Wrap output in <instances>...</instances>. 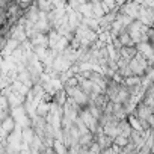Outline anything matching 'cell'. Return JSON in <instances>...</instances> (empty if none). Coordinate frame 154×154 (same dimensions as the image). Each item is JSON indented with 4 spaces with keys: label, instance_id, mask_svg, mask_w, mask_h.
I'll use <instances>...</instances> for the list:
<instances>
[{
    "label": "cell",
    "instance_id": "2",
    "mask_svg": "<svg viewBox=\"0 0 154 154\" xmlns=\"http://www.w3.org/2000/svg\"><path fill=\"white\" fill-rule=\"evenodd\" d=\"M140 51H143V56H146V57H149V59H154V54H152L154 50H151L148 44H142V45H140Z\"/></svg>",
    "mask_w": 154,
    "mask_h": 154
},
{
    "label": "cell",
    "instance_id": "1",
    "mask_svg": "<svg viewBox=\"0 0 154 154\" xmlns=\"http://www.w3.org/2000/svg\"><path fill=\"white\" fill-rule=\"evenodd\" d=\"M145 66H146V62L140 56H137L136 59H133L131 60V65H130V68H131L133 72H142L145 69Z\"/></svg>",
    "mask_w": 154,
    "mask_h": 154
},
{
    "label": "cell",
    "instance_id": "3",
    "mask_svg": "<svg viewBox=\"0 0 154 154\" xmlns=\"http://www.w3.org/2000/svg\"><path fill=\"white\" fill-rule=\"evenodd\" d=\"M116 143H118V145H125V143H127V139H125L124 136H118Z\"/></svg>",
    "mask_w": 154,
    "mask_h": 154
}]
</instances>
